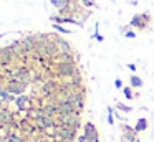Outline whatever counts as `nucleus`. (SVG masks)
I'll list each match as a JSON object with an SVG mask.
<instances>
[{"instance_id":"423d86ee","label":"nucleus","mask_w":154,"mask_h":142,"mask_svg":"<svg viewBox=\"0 0 154 142\" xmlns=\"http://www.w3.org/2000/svg\"><path fill=\"white\" fill-rule=\"evenodd\" d=\"M14 61H17V56L10 45L0 48V68H10Z\"/></svg>"},{"instance_id":"0eeeda50","label":"nucleus","mask_w":154,"mask_h":142,"mask_svg":"<svg viewBox=\"0 0 154 142\" xmlns=\"http://www.w3.org/2000/svg\"><path fill=\"white\" fill-rule=\"evenodd\" d=\"M4 86H5V89H7L8 92H12L14 96L25 94V91H27V88H28V84H25L20 79H8V81L4 83Z\"/></svg>"},{"instance_id":"9b49d317","label":"nucleus","mask_w":154,"mask_h":142,"mask_svg":"<svg viewBox=\"0 0 154 142\" xmlns=\"http://www.w3.org/2000/svg\"><path fill=\"white\" fill-rule=\"evenodd\" d=\"M15 106H17L18 112H27L28 109L33 107V96H28V94L17 96V99H15Z\"/></svg>"},{"instance_id":"ddd939ff","label":"nucleus","mask_w":154,"mask_h":142,"mask_svg":"<svg viewBox=\"0 0 154 142\" xmlns=\"http://www.w3.org/2000/svg\"><path fill=\"white\" fill-rule=\"evenodd\" d=\"M53 63H76V58H75L73 53H65V51H60L53 59Z\"/></svg>"},{"instance_id":"c756f323","label":"nucleus","mask_w":154,"mask_h":142,"mask_svg":"<svg viewBox=\"0 0 154 142\" xmlns=\"http://www.w3.org/2000/svg\"><path fill=\"white\" fill-rule=\"evenodd\" d=\"M128 68H129L131 71H136V65H133V63H129V65H128Z\"/></svg>"},{"instance_id":"b1692460","label":"nucleus","mask_w":154,"mask_h":142,"mask_svg":"<svg viewBox=\"0 0 154 142\" xmlns=\"http://www.w3.org/2000/svg\"><path fill=\"white\" fill-rule=\"evenodd\" d=\"M113 107L111 106H108V124L109 125H114V116H113Z\"/></svg>"},{"instance_id":"39448f33","label":"nucleus","mask_w":154,"mask_h":142,"mask_svg":"<svg viewBox=\"0 0 154 142\" xmlns=\"http://www.w3.org/2000/svg\"><path fill=\"white\" fill-rule=\"evenodd\" d=\"M58 89H60V83L57 81V79H47L45 83H42V89H40V92H42V98L43 99H50V98H53L55 94L58 92Z\"/></svg>"},{"instance_id":"7ed1b4c3","label":"nucleus","mask_w":154,"mask_h":142,"mask_svg":"<svg viewBox=\"0 0 154 142\" xmlns=\"http://www.w3.org/2000/svg\"><path fill=\"white\" fill-rule=\"evenodd\" d=\"M151 15H149V12H144V13H136V15L131 18V22H129V26H133V28H136V30H147L149 28V25H151Z\"/></svg>"},{"instance_id":"6ab92c4d","label":"nucleus","mask_w":154,"mask_h":142,"mask_svg":"<svg viewBox=\"0 0 154 142\" xmlns=\"http://www.w3.org/2000/svg\"><path fill=\"white\" fill-rule=\"evenodd\" d=\"M143 79L139 78V76L137 74H131L129 76V86L131 88H143Z\"/></svg>"},{"instance_id":"393cba45","label":"nucleus","mask_w":154,"mask_h":142,"mask_svg":"<svg viewBox=\"0 0 154 142\" xmlns=\"http://www.w3.org/2000/svg\"><path fill=\"white\" fill-rule=\"evenodd\" d=\"M81 3H83V7H86V8H90V7H96V2L94 0H80Z\"/></svg>"},{"instance_id":"1a4fd4ad","label":"nucleus","mask_w":154,"mask_h":142,"mask_svg":"<svg viewBox=\"0 0 154 142\" xmlns=\"http://www.w3.org/2000/svg\"><path fill=\"white\" fill-rule=\"evenodd\" d=\"M119 129H121V142H141L136 131H134V127H131L129 124L121 122Z\"/></svg>"},{"instance_id":"6e6552de","label":"nucleus","mask_w":154,"mask_h":142,"mask_svg":"<svg viewBox=\"0 0 154 142\" xmlns=\"http://www.w3.org/2000/svg\"><path fill=\"white\" fill-rule=\"evenodd\" d=\"M53 134L57 139H63V140H76L78 137V129L68 127V125H61V127L53 129Z\"/></svg>"},{"instance_id":"a211bd4d","label":"nucleus","mask_w":154,"mask_h":142,"mask_svg":"<svg viewBox=\"0 0 154 142\" xmlns=\"http://www.w3.org/2000/svg\"><path fill=\"white\" fill-rule=\"evenodd\" d=\"M57 43H58V46H60V51H65V53H73V48H71V45L66 41V40L61 38V36H58V38H57Z\"/></svg>"},{"instance_id":"4be33fe9","label":"nucleus","mask_w":154,"mask_h":142,"mask_svg":"<svg viewBox=\"0 0 154 142\" xmlns=\"http://www.w3.org/2000/svg\"><path fill=\"white\" fill-rule=\"evenodd\" d=\"M116 109L118 111H123V112H131L133 111L131 106H126V104H123V102H119V101H116Z\"/></svg>"},{"instance_id":"cd10ccee","label":"nucleus","mask_w":154,"mask_h":142,"mask_svg":"<svg viewBox=\"0 0 154 142\" xmlns=\"http://www.w3.org/2000/svg\"><path fill=\"white\" fill-rule=\"evenodd\" d=\"M114 88H116V89H123V88H124L123 81H121L119 78H118V79H114Z\"/></svg>"},{"instance_id":"dca6fc26","label":"nucleus","mask_w":154,"mask_h":142,"mask_svg":"<svg viewBox=\"0 0 154 142\" xmlns=\"http://www.w3.org/2000/svg\"><path fill=\"white\" fill-rule=\"evenodd\" d=\"M147 127H149V124H147V119L146 117H139L136 122V125H134V131H136V134H141V132H146Z\"/></svg>"},{"instance_id":"a878e982","label":"nucleus","mask_w":154,"mask_h":142,"mask_svg":"<svg viewBox=\"0 0 154 142\" xmlns=\"http://www.w3.org/2000/svg\"><path fill=\"white\" fill-rule=\"evenodd\" d=\"M76 142H91V140H90V139H88L85 134H78V137H76Z\"/></svg>"},{"instance_id":"5701e85b","label":"nucleus","mask_w":154,"mask_h":142,"mask_svg":"<svg viewBox=\"0 0 154 142\" xmlns=\"http://www.w3.org/2000/svg\"><path fill=\"white\" fill-rule=\"evenodd\" d=\"M53 28L57 30L58 33H65V35H68V33H71V30H68V28H65L63 25H58V23H53Z\"/></svg>"},{"instance_id":"f8f14e48","label":"nucleus","mask_w":154,"mask_h":142,"mask_svg":"<svg viewBox=\"0 0 154 142\" xmlns=\"http://www.w3.org/2000/svg\"><path fill=\"white\" fill-rule=\"evenodd\" d=\"M83 134L86 135L91 142H100V132H98L96 125H94L93 122H90V121L85 122L83 124Z\"/></svg>"},{"instance_id":"c85d7f7f","label":"nucleus","mask_w":154,"mask_h":142,"mask_svg":"<svg viewBox=\"0 0 154 142\" xmlns=\"http://www.w3.org/2000/svg\"><path fill=\"white\" fill-rule=\"evenodd\" d=\"M93 38H94V40H98V41H103V40H104V38H103V35H100L98 32H94V33H93Z\"/></svg>"},{"instance_id":"bb28decb","label":"nucleus","mask_w":154,"mask_h":142,"mask_svg":"<svg viewBox=\"0 0 154 142\" xmlns=\"http://www.w3.org/2000/svg\"><path fill=\"white\" fill-rule=\"evenodd\" d=\"M124 36H126V38H136V32H133V30H126V32H124Z\"/></svg>"},{"instance_id":"2eb2a0df","label":"nucleus","mask_w":154,"mask_h":142,"mask_svg":"<svg viewBox=\"0 0 154 142\" xmlns=\"http://www.w3.org/2000/svg\"><path fill=\"white\" fill-rule=\"evenodd\" d=\"M5 139L8 142H27V137L20 134V131H14V132H5Z\"/></svg>"},{"instance_id":"aec40b11","label":"nucleus","mask_w":154,"mask_h":142,"mask_svg":"<svg viewBox=\"0 0 154 142\" xmlns=\"http://www.w3.org/2000/svg\"><path fill=\"white\" fill-rule=\"evenodd\" d=\"M121 91H123L124 98H126L128 101H131V99H134V92H133V88H131V86H124V88L121 89Z\"/></svg>"},{"instance_id":"9d476101","label":"nucleus","mask_w":154,"mask_h":142,"mask_svg":"<svg viewBox=\"0 0 154 142\" xmlns=\"http://www.w3.org/2000/svg\"><path fill=\"white\" fill-rule=\"evenodd\" d=\"M57 109H58V114L57 116H68V114H80L81 116V112L78 111L76 102H73V101L60 102V104H57Z\"/></svg>"},{"instance_id":"f257e3e1","label":"nucleus","mask_w":154,"mask_h":142,"mask_svg":"<svg viewBox=\"0 0 154 142\" xmlns=\"http://www.w3.org/2000/svg\"><path fill=\"white\" fill-rule=\"evenodd\" d=\"M53 71L57 78H71L76 73H80L76 63H53Z\"/></svg>"},{"instance_id":"72a5a7b5","label":"nucleus","mask_w":154,"mask_h":142,"mask_svg":"<svg viewBox=\"0 0 154 142\" xmlns=\"http://www.w3.org/2000/svg\"><path fill=\"white\" fill-rule=\"evenodd\" d=\"M111 2H114V0H111Z\"/></svg>"},{"instance_id":"2f4dec72","label":"nucleus","mask_w":154,"mask_h":142,"mask_svg":"<svg viewBox=\"0 0 154 142\" xmlns=\"http://www.w3.org/2000/svg\"><path fill=\"white\" fill-rule=\"evenodd\" d=\"M27 142H37V140H33V139H27Z\"/></svg>"},{"instance_id":"473e14b6","label":"nucleus","mask_w":154,"mask_h":142,"mask_svg":"<svg viewBox=\"0 0 154 142\" xmlns=\"http://www.w3.org/2000/svg\"><path fill=\"white\" fill-rule=\"evenodd\" d=\"M61 142H76V140H63V139H61Z\"/></svg>"},{"instance_id":"412c9836","label":"nucleus","mask_w":154,"mask_h":142,"mask_svg":"<svg viewBox=\"0 0 154 142\" xmlns=\"http://www.w3.org/2000/svg\"><path fill=\"white\" fill-rule=\"evenodd\" d=\"M70 2H71V0H50V3H51L53 7H57L58 10H60V8H63L65 5H68Z\"/></svg>"},{"instance_id":"20e7f679","label":"nucleus","mask_w":154,"mask_h":142,"mask_svg":"<svg viewBox=\"0 0 154 142\" xmlns=\"http://www.w3.org/2000/svg\"><path fill=\"white\" fill-rule=\"evenodd\" d=\"M18 131L22 132V135H27V139L35 137L37 134H40L35 125V121H30V119L23 117V119H18Z\"/></svg>"},{"instance_id":"f03ea898","label":"nucleus","mask_w":154,"mask_h":142,"mask_svg":"<svg viewBox=\"0 0 154 142\" xmlns=\"http://www.w3.org/2000/svg\"><path fill=\"white\" fill-rule=\"evenodd\" d=\"M55 122H57V127H61V125H68V127L80 129V127H81V116H80V114L55 116Z\"/></svg>"},{"instance_id":"7c9ffc66","label":"nucleus","mask_w":154,"mask_h":142,"mask_svg":"<svg viewBox=\"0 0 154 142\" xmlns=\"http://www.w3.org/2000/svg\"><path fill=\"white\" fill-rule=\"evenodd\" d=\"M51 142H61V139H53Z\"/></svg>"},{"instance_id":"4468645a","label":"nucleus","mask_w":154,"mask_h":142,"mask_svg":"<svg viewBox=\"0 0 154 142\" xmlns=\"http://www.w3.org/2000/svg\"><path fill=\"white\" fill-rule=\"evenodd\" d=\"M42 116H48V117H55V116L58 114V109H57V104H53V102L47 101L43 106H42Z\"/></svg>"},{"instance_id":"f3484780","label":"nucleus","mask_w":154,"mask_h":142,"mask_svg":"<svg viewBox=\"0 0 154 142\" xmlns=\"http://www.w3.org/2000/svg\"><path fill=\"white\" fill-rule=\"evenodd\" d=\"M0 98H2V101H5V102H15L17 96H14L12 92H8L7 89H5V86H0Z\"/></svg>"}]
</instances>
